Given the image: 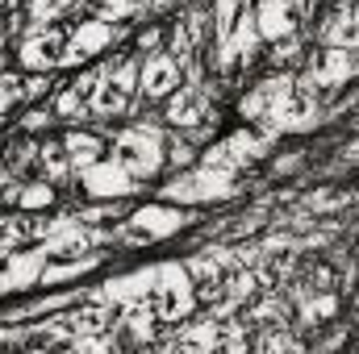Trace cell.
<instances>
[{"mask_svg":"<svg viewBox=\"0 0 359 354\" xmlns=\"http://www.w3.org/2000/svg\"><path fill=\"white\" fill-rule=\"evenodd\" d=\"M163 138H168V129L147 125V121H134L126 129H113V159L138 179V183L142 179H155L163 171V163H168Z\"/></svg>","mask_w":359,"mask_h":354,"instance_id":"obj_1","label":"cell"},{"mask_svg":"<svg viewBox=\"0 0 359 354\" xmlns=\"http://www.w3.org/2000/svg\"><path fill=\"white\" fill-rule=\"evenodd\" d=\"M271 67L276 71H301L305 67V59H309V46H305V34L297 29V34H288V38H280V42H271Z\"/></svg>","mask_w":359,"mask_h":354,"instance_id":"obj_14","label":"cell"},{"mask_svg":"<svg viewBox=\"0 0 359 354\" xmlns=\"http://www.w3.org/2000/svg\"><path fill=\"white\" fill-rule=\"evenodd\" d=\"M55 88H59V84L50 80V71H21V92H25V100H50Z\"/></svg>","mask_w":359,"mask_h":354,"instance_id":"obj_16","label":"cell"},{"mask_svg":"<svg viewBox=\"0 0 359 354\" xmlns=\"http://www.w3.org/2000/svg\"><path fill=\"white\" fill-rule=\"evenodd\" d=\"M238 196V171H226V167H209V163H196V167H184L163 192L159 200H172V204H217V200H234Z\"/></svg>","mask_w":359,"mask_h":354,"instance_id":"obj_2","label":"cell"},{"mask_svg":"<svg viewBox=\"0 0 359 354\" xmlns=\"http://www.w3.org/2000/svg\"><path fill=\"white\" fill-rule=\"evenodd\" d=\"M46 267V255L42 250H29V255H8L0 263V296L4 292H21V288H38V275Z\"/></svg>","mask_w":359,"mask_h":354,"instance_id":"obj_11","label":"cell"},{"mask_svg":"<svg viewBox=\"0 0 359 354\" xmlns=\"http://www.w3.org/2000/svg\"><path fill=\"white\" fill-rule=\"evenodd\" d=\"M63 50H67L63 25H29L17 38V67L21 71H59Z\"/></svg>","mask_w":359,"mask_h":354,"instance_id":"obj_4","label":"cell"},{"mask_svg":"<svg viewBox=\"0 0 359 354\" xmlns=\"http://www.w3.org/2000/svg\"><path fill=\"white\" fill-rule=\"evenodd\" d=\"M192 221V213L184 204H172V200H155V204H142V208H130V217L117 225V242L121 246H151V242H163L180 234L184 225Z\"/></svg>","mask_w":359,"mask_h":354,"instance_id":"obj_3","label":"cell"},{"mask_svg":"<svg viewBox=\"0 0 359 354\" xmlns=\"http://www.w3.org/2000/svg\"><path fill=\"white\" fill-rule=\"evenodd\" d=\"M17 4H21V0H0V8H17Z\"/></svg>","mask_w":359,"mask_h":354,"instance_id":"obj_20","label":"cell"},{"mask_svg":"<svg viewBox=\"0 0 359 354\" xmlns=\"http://www.w3.org/2000/svg\"><path fill=\"white\" fill-rule=\"evenodd\" d=\"M121 38V25H109L100 17H84V21H72L67 25V50H63V63L59 67H76L92 55H104L113 42Z\"/></svg>","mask_w":359,"mask_h":354,"instance_id":"obj_6","label":"cell"},{"mask_svg":"<svg viewBox=\"0 0 359 354\" xmlns=\"http://www.w3.org/2000/svg\"><path fill=\"white\" fill-rule=\"evenodd\" d=\"M301 71H309V80L322 88V96L334 88H343L347 80H355L359 76V46H318L309 59H305V67Z\"/></svg>","mask_w":359,"mask_h":354,"instance_id":"obj_5","label":"cell"},{"mask_svg":"<svg viewBox=\"0 0 359 354\" xmlns=\"http://www.w3.org/2000/svg\"><path fill=\"white\" fill-rule=\"evenodd\" d=\"M0 342H13V334H4V330H0Z\"/></svg>","mask_w":359,"mask_h":354,"instance_id":"obj_21","label":"cell"},{"mask_svg":"<svg viewBox=\"0 0 359 354\" xmlns=\"http://www.w3.org/2000/svg\"><path fill=\"white\" fill-rule=\"evenodd\" d=\"M209 117H217V108L209 104V88L205 84H180L168 100H163V121L172 125V129H192V125H201V121H209Z\"/></svg>","mask_w":359,"mask_h":354,"instance_id":"obj_8","label":"cell"},{"mask_svg":"<svg viewBox=\"0 0 359 354\" xmlns=\"http://www.w3.org/2000/svg\"><path fill=\"white\" fill-rule=\"evenodd\" d=\"M55 121H59V117H55V108H50V104H46V108L38 104V108H29V113H25L21 129H25V134H46V129H50Z\"/></svg>","mask_w":359,"mask_h":354,"instance_id":"obj_18","label":"cell"},{"mask_svg":"<svg viewBox=\"0 0 359 354\" xmlns=\"http://www.w3.org/2000/svg\"><path fill=\"white\" fill-rule=\"evenodd\" d=\"M351 8H355V29H359V4H351Z\"/></svg>","mask_w":359,"mask_h":354,"instance_id":"obj_22","label":"cell"},{"mask_svg":"<svg viewBox=\"0 0 359 354\" xmlns=\"http://www.w3.org/2000/svg\"><path fill=\"white\" fill-rule=\"evenodd\" d=\"M21 100H25L21 76H17V71H0V113H13Z\"/></svg>","mask_w":359,"mask_h":354,"instance_id":"obj_17","label":"cell"},{"mask_svg":"<svg viewBox=\"0 0 359 354\" xmlns=\"http://www.w3.org/2000/svg\"><path fill=\"white\" fill-rule=\"evenodd\" d=\"M251 8H255V25H259L264 42H280L301 29L292 0H251Z\"/></svg>","mask_w":359,"mask_h":354,"instance_id":"obj_10","label":"cell"},{"mask_svg":"<svg viewBox=\"0 0 359 354\" xmlns=\"http://www.w3.org/2000/svg\"><path fill=\"white\" fill-rule=\"evenodd\" d=\"M80 187L88 200H130L138 192V179L130 176L117 159H96L80 171Z\"/></svg>","mask_w":359,"mask_h":354,"instance_id":"obj_7","label":"cell"},{"mask_svg":"<svg viewBox=\"0 0 359 354\" xmlns=\"http://www.w3.org/2000/svg\"><path fill=\"white\" fill-rule=\"evenodd\" d=\"M63 146H67V159H72V167H76V176L92 167L96 159H104L109 155V142H104V129H84V125H76V129H67L63 134Z\"/></svg>","mask_w":359,"mask_h":354,"instance_id":"obj_12","label":"cell"},{"mask_svg":"<svg viewBox=\"0 0 359 354\" xmlns=\"http://www.w3.org/2000/svg\"><path fill=\"white\" fill-rule=\"evenodd\" d=\"M168 46V29L163 25H147L142 34H138V55H155V50H163Z\"/></svg>","mask_w":359,"mask_h":354,"instance_id":"obj_19","label":"cell"},{"mask_svg":"<svg viewBox=\"0 0 359 354\" xmlns=\"http://www.w3.org/2000/svg\"><path fill=\"white\" fill-rule=\"evenodd\" d=\"M184 84V67L168 50H155V55H142V76H138V96L142 100H155L163 104L172 92Z\"/></svg>","mask_w":359,"mask_h":354,"instance_id":"obj_9","label":"cell"},{"mask_svg":"<svg viewBox=\"0 0 359 354\" xmlns=\"http://www.w3.org/2000/svg\"><path fill=\"white\" fill-rule=\"evenodd\" d=\"M38 176L50 179L55 187L76 176V167H72V159H67L63 138H46V142H38Z\"/></svg>","mask_w":359,"mask_h":354,"instance_id":"obj_13","label":"cell"},{"mask_svg":"<svg viewBox=\"0 0 359 354\" xmlns=\"http://www.w3.org/2000/svg\"><path fill=\"white\" fill-rule=\"evenodd\" d=\"M55 200H59V192H55V183L50 179H21V192H17V213H46V208H55Z\"/></svg>","mask_w":359,"mask_h":354,"instance_id":"obj_15","label":"cell"}]
</instances>
